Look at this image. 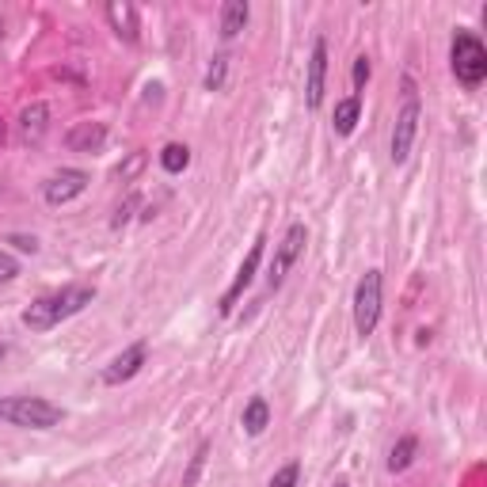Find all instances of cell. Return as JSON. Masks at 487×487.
<instances>
[{
  "label": "cell",
  "mask_w": 487,
  "mask_h": 487,
  "mask_svg": "<svg viewBox=\"0 0 487 487\" xmlns=\"http://www.w3.org/2000/svg\"><path fill=\"white\" fill-rule=\"evenodd\" d=\"M91 301H96V286L73 282V286L54 289V294H42L38 301H30L20 320H23V328H30V331H54L57 324H65L69 316L84 312Z\"/></svg>",
  "instance_id": "1"
},
{
  "label": "cell",
  "mask_w": 487,
  "mask_h": 487,
  "mask_svg": "<svg viewBox=\"0 0 487 487\" xmlns=\"http://www.w3.org/2000/svg\"><path fill=\"white\" fill-rule=\"evenodd\" d=\"M65 419L54 400L46 396H0V423L8 426H23V431H50Z\"/></svg>",
  "instance_id": "2"
},
{
  "label": "cell",
  "mask_w": 487,
  "mask_h": 487,
  "mask_svg": "<svg viewBox=\"0 0 487 487\" xmlns=\"http://www.w3.org/2000/svg\"><path fill=\"white\" fill-rule=\"evenodd\" d=\"M449 65L465 88H480L487 76V46L472 30H457L453 46H449Z\"/></svg>",
  "instance_id": "3"
},
{
  "label": "cell",
  "mask_w": 487,
  "mask_h": 487,
  "mask_svg": "<svg viewBox=\"0 0 487 487\" xmlns=\"http://www.w3.org/2000/svg\"><path fill=\"white\" fill-rule=\"evenodd\" d=\"M304 244H309V228H304L301 221H294L286 228V236L274 244V259L267 267V286L270 289H282V282L289 278V270H294L297 259L304 255Z\"/></svg>",
  "instance_id": "4"
},
{
  "label": "cell",
  "mask_w": 487,
  "mask_h": 487,
  "mask_svg": "<svg viewBox=\"0 0 487 487\" xmlns=\"http://www.w3.org/2000/svg\"><path fill=\"white\" fill-rule=\"evenodd\" d=\"M380 270H365L362 282L355 289V331L362 335H373L377 331V320H380Z\"/></svg>",
  "instance_id": "5"
},
{
  "label": "cell",
  "mask_w": 487,
  "mask_h": 487,
  "mask_svg": "<svg viewBox=\"0 0 487 487\" xmlns=\"http://www.w3.org/2000/svg\"><path fill=\"white\" fill-rule=\"evenodd\" d=\"M88 183H91V175L84 167H61V172H54L42 183V198H46V206H65L88 191Z\"/></svg>",
  "instance_id": "6"
},
{
  "label": "cell",
  "mask_w": 487,
  "mask_h": 487,
  "mask_svg": "<svg viewBox=\"0 0 487 487\" xmlns=\"http://www.w3.org/2000/svg\"><path fill=\"white\" fill-rule=\"evenodd\" d=\"M419 118H423V107L415 96H407V103L400 107L396 115V126H392V160L404 164L411 157V145H415V133H419Z\"/></svg>",
  "instance_id": "7"
},
{
  "label": "cell",
  "mask_w": 487,
  "mask_h": 487,
  "mask_svg": "<svg viewBox=\"0 0 487 487\" xmlns=\"http://www.w3.org/2000/svg\"><path fill=\"white\" fill-rule=\"evenodd\" d=\"M263 244H267L263 236H259V240L252 244V252H248V259H244V263H240V270H236L233 286H228L225 294H221V304H218V309H221V316H228V312H233V309H236V301L244 297V289L252 286L255 270H259V259H263Z\"/></svg>",
  "instance_id": "8"
},
{
  "label": "cell",
  "mask_w": 487,
  "mask_h": 487,
  "mask_svg": "<svg viewBox=\"0 0 487 487\" xmlns=\"http://www.w3.org/2000/svg\"><path fill=\"white\" fill-rule=\"evenodd\" d=\"M145 358H149V343H130V346L122 350L118 358H111V365L103 370V385H126V380H133L137 373H141Z\"/></svg>",
  "instance_id": "9"
},
{
  "label": "cell",
  "mask_w": 487,
  "mask_h": 487,
  "mask_svg": "<svg viewBox=\"0 0 487 487\" xmlns=\"http://www.w3.org/2000/svg\"><path fill=\"white\" fill-rule=\"evenodd\" d=\"M324 76H328V42L316 38L312 57H309V81H304V103H309V111H320V103H324Z\"/></svg>",
  "instance_id": "10"
},
{
  "label": "cell",
  "mask_w": 487,
  "mask_h": 487,
  "mask_svg": "<svg viewBox=\"0 0 487 487\" xmlns=\"http://www.w3.org/2000/svg\"><path fill=\"white\" fill-rule=\"evenodd\" d=\"M46 130H50V107H46L42 99L27 103L20 111V141L23 145H38L46 137Z\"/></svg>",
  "instance_id": "11"
},
{
  "label": "cell",
  "mask_w": 487,
  "mask_h": 487,
  "mask_svg": "<svg viewBox=\"0 0 487 487\" xmlns=\"http://www.w3.org/2000/svg\"><path fill=\"white\" fill-rule=\"evenodd\" d=\"M65 145L73 152H99L107 145V126L103 122H76V126L65 133Z\"/></svg>",
  "instance_id": "12"
},
{
  "label": "cell",
  "mask_w": 487,
  "mask_h": 487,
  "mask_svg": "<svg viewBox=\"0 0 487 487\" xmlns=\"http://www.w3.org/2000/svg\"><path fill=\"white\" fill-rule=\"evenodd\" d=\"M107 20H111V30L122 38V42H137V30H141V23H137V8L126 4V0H111L107 4Z\"/></svg>",
  "instance_id": "13"
},
{
  "label": "cell",
  "mask_w": 487,
  "mask_h": 487,
  "mask_svg": "<svg viewBox=\"0 0 487 487\" xmlns=\"http://www.w3.org/2000/svg\"><path fill=\"white\" fill-rule=\"evenodd\" d=\"M248 15H252V8H248V0H228V4L221 8V38L225 42H233L244 27H248Z\"/></svg>",
  "instance_id": "14"
},
{
  "label": "cell",
  "mask_w": 487,
  "mask_h": 487,
  "mask_svg": "<svg viewBox=\"0 0 487 487\" xmlns=\"http://www.w3.org/2000/svg\"><path fill=\"white\" fill-rule=\"evenodd\" d=\"M240 423H244V431H248L252 438H259L270 426V404L263 400V396H252L248 407H244V415H240Z\"/></svg>",
  "instance_id": "15"
},
{
  "label": "cell",
  "mask_w": 487,
  "mask_h": 487,
  "mask_svg": "<svg viewBox=\"0 0 487 487\" xmlns=\"http://www.w3.org/2000/svg\"><path fill=\"white\" fill-rule=\"evenodd\" d=\"M358 115H362V99H358V96H346V99L335 103V115H331L335 133H339V137H350V133H355Z\"/></svg>",
  "instance_id": "16"
},
{
  "label": "cell",
  "mask_w": 487,
  "mask_h": 487,
  "mask_svg": "<svg viewBox=\"0 0 487 487\" xmlns=\"http://www.w3.org/2000/svg\"><path fill=\"white\" fill-rule=\"evenodd\" d=\"M415 449H419V441L411 438V434H404V438L389 449V472H404V468H411V461H415Z\"/></svg>",
  "instance_id": "17"
},
{
  "label": "cell",
  "mask_w": 487,
  "mask_h": 487,
  "mask_svg": "<svg viewBox=\"0 0 487 487\" xmlns=\"http://www.w3.org/2000/svg\"><path fill=\"white\" fill-rule=\"evenodd\" d=\"M187 164H191V149H187V145L172 141V145H164V149H160V167H164L167 175H179Z\"/></svg>",
  "instance_id": "18"
},
{
  "label": "cell",
  "mask_w": 487,
  "mask_h": 487,
  "mask_svg": "<svg viewBox=\"0 0 487 487\" xmlns=\"http://www.w3.org/2000/svg\"><path fill=\"white\" fill-rule=\"evenodd\" d=\"M225 76H228V54H218L209 61V69H206V91H221Z\"/></svg>",
  "instance_id": "19"
},
{
  "label": "cell",
  "mask_w": 487,
  "mask_h": 487,
  "mask_svg": "<svg viewBox=\"0 0 487 487\" xmlns=\"http://www.w3.org/2000/svg\"><path fill=\"white\" fill-rule=\"evenodd\" d=\"M297 476H301V465L289 461V465H282L278 472H274L267 487H297Z\"/></svg>",
  "instance_id": "20"
},
{
  "label": "cell",
  "mask_w": 487,
  "mask_h": 487,
  "mask_svg": "<svg viewBox=\"0 0 487 487\" xmlns=\"http://www.w3.org/2000/svg\"><path fill=\"white\" fill-rule=\"evenodd\" d=\"M141 167H145V152H130V160L115 167V179H122V183H130V179H133L137 172H141Z\"/></svg>",
  "instance_id": "21"
},
{
  "label": "cell",
  "mask_w": 487,
  "mask_h": 487,
  "mask_svg": "<svg viewBox=\"0 0 487 487\" xmlns=\"http://www.w3.org/2000/svg\"><path fill=\"white\" fill-rule=\"evenodd\" d=\"M206 453H209V441H202V446L194 449V457H191V468H187V476H183V487H194L198 472H202V465H206Z\"/></svg>",
  "instance_id": "22"
},
{
  "label": "cell",
  "mask_w": 487,
  "mask_h": 487,
  "mask_svg": "<svg viewBox=\"0 0 487 487\" xmlns=\"http://www.w3.org/2000/svg\"><path fill=\"white\" fill-rule=\"evenodd\" d=\"M370 73H373L370 57H358V61H355V73H350V81H355V91H362L365 84H370Z\"/></svg>",
  "instance_id": "23"
},
{
  "label": "cell",
  "mask_w": 487,
  "mask_h": 487,
  "mask_svg": "<svg viewBox=\"0 0 487 487\" xmlns=\"http://www.w3.org/2000/svg\"><path fill=\"white\" fill-rule=\"evenodd\" d=\"M12 278H20V263H15L8 252H0V286L12 282Z\"/></svg>",
  "instance_id": "24"
},
{
  "label": "cell",
  "mask_w": 487,
  "mask_h": 487,
  "mask_svg": "<svg viewBox=\"0 0 487 487\" xmlns=\"http://www.w3.org/2000/svg\"><path fill=\"white\" fill-rule=\"evenodd\" d=\"M137 202H141V198H137V194H130L126 202L118 206V213H115V221H111V225H115V228H122V225H126V221H130V209H137Z\"/></svg>",
  "instance_id": "25"
},
{
  "label": "cell",
  "mask_w": 487,
  "mask_h": 487,
  "mask_svg": "<svg viewBox=\"0 0 487 487\" xmlns=\"http://www.w3.org/2000/svg\"><path fill=\"white\" fill-rule=\"evenodd\" d=\"M8 244H15L20 252H30V255L38 252V240H35V236H23V233H12V236H8Z\"/></svg>",
  "instance_id": "26"
},
{
  "label": "cell",
  "mask_w": 487,
  "mask_h": 487,
  "mask_svg": "<svg viewBox=\"0 0 487 487\" xmlns=\"http://www.w3.org/2000/svg\"><path fill=\"white\" fill-rule=\"evenodd\" d=\"M0 145H4V118H0Z\"/></svg>",
  "instance_id": "27"
},
{
  "label": "cell",
  "mask_w": 487,
  "mask_h": 487,
  "mask_svg": "<svg viewBox=\"0 0 487 487\" xmlns=\"http://www.w3.org/2000/svg\"><path fill=\"white\" fill-rule=\"evenodd\" d=\"M4 355H8V346H4V343H0V362H4Z\"/></svg>",
  "instance_id": "28"
},
{
  "label": "cell",
  "mask_w": 487,
  "mask_h": 487,
  "mask_svg": "<svg viewBox=\"0 0 487 487\" xmlns=\"http://www.w3.org/2000/svg\"><path fill=\"white\" fill-rule=\"evenodd\" d=\"M0 38H4V20H0Z\"/></svg>",
  "instance_id": "29"
},
{
  "label": "cell",
  "mask_w": 487,
  "mask_h": 487,
  "mask_svg": "<svg viewBox=\"0 0 487 487\" xmlns=\"http://www.w3.org/2000/svg\"><path fill=\"white\" fill-rule=\"evenodd\" d=\"M331 487H350V483H343V480H339V483H331Z\"/></svg>",
  "instance_id": "30"
}]
</instances>
